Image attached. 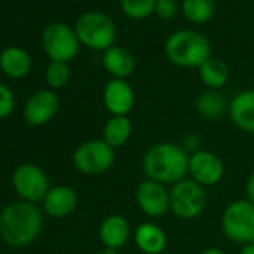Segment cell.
<instances>
[{"instance_id":"cell-8","label":"cell","mask_w":254,"mask_h":254,"mask_svg":"<svg viewBox=\"0 0 254 254\" xmlns=\"http://www.w3.org/2000/svg\"><path fill=\"white\" fill-rule=\"evenodd\" d=\"M42 44L45 53L53 62L67 63L78 54L79 50V39L76 33L62 23H54L47 27Z\"/></svg>"},{"instance_id":"cell-3","label":"cell","mask_w":254,"mask_h":254,"mask_svg":"<svg viewBox=\"0 0 254 254\" xmlns=\"http://www.w3.org/2000/svg\"><path fill=\"white\" fill-rule=\"evenodd\" d=\"M165 53L171 63L180 67H200L211 59L209 41L193 30H178L165 44Z\"/></svg>"},{"instance_id":"cell-1","label":"cell","mask_w":254,"mask_h":254,"mask_svg":"<svg viewBox=\"0 0 254 254\" xmlns=\"http://www.w3.org/2000/svg\"><path fill=\"white\" fill-rule=\"evenodd\" d=\"M189 157L190 154L178 144L157 142L147 150L142 159V169L148 180L163 186H174L186 180L189 174Z\"/></svg>"},{"instance_id":"cell-15","label":"cell","mask_w":254,"mask_h":254,"mask_svg":"<svg viewBox=\"0 0 254 254\" xmlns=\"http://www.w3.org/2000/svg\"><path fill=\"white\" fill-rule=\"evenodd\" d=\"M232 123L247 133H254V90L238 93L229 105Z\"/></svg>"},{"instance_id":"cell-2","label":"cell","mask_w":254,"mask_h":254,"mask_svg":"<svg viewBox=\"0 0 254 254\" xmlns=\"http://www.w3.org/2000/svg\"><path fill=\"white\" fill-rule=\"evenodd\" d=\"M42 215L30 202L8 205L0 215V235L11 245L23 247L30 244L39 233Z\"/></svg>"},{"instance_id":"cell-20","label":"cell","mask_w":254,"mask_h":254,"mask_svg":"<svg viewBox=\"0 0 254 254\" xmlns=\"http://www.w3.org/2000/svg\"><path fill=\"white\" fill-rule=\"evenodd\" d=\"M32 60L29 54L17 47L6 48L0 56V67L11 78H23L29 73Z\"/></svg>"},{"instance_id":"cell-10","label":"cell","mask_w":254,"mask_h":254,"mask_svg":"<svg viewBox=\"0 0 254 254\" xmlns=\"http://www.w3.org/2000/svg\"><path fill=\"white\" fill-rule=\"evenodd\" d=\"M189 174L191 180L202 187H211L221 181L224 175V165L215 153L209 150H199L189 157Z\"/></svg>"},{"instance_id":"cell-18","label":"cell","mask_w":254,"mask_h":254,"mask_svg":"<svg viewBox=\"0 0 254 254\" xmlns=\"http://www.w3.org/2000/svg\"><path fill=\"white\" fill-rule=\"evenodd\" d=\"M103 67L115 79H124L130 76L135 70V57L133 54L123 47H111L103 53L102 57Z\"/></svg>"},{"instance_id":"cell-17","label":"cell","mask_w":254,"mask_h":254,"mask_svg":"<svg viewBox=\"0 0 254 254\" xmlns=\"http://www.w3.org/2000/svg\"><path fill=\"white\" fill-rule=\"evenodd\" d=\"M78 205V197L73 189L67 186H59L51 189L44 199V209L48 215L54 218L67 217L75 211Z\"/></svg>"},{"instance_id":"cell-5","label":"cell","mask_w":254,"mask_h":254,"mask_svg":"<svg viewBox=\"0 0 254 254\" xmlns=\"http://www.w3.org/2000/svg\"><path fill=\"white\" fill-rule=\"evenodd\" d=\"M171 212L181 220L197 218L206 206V194L200 184L193 180H183L169 190Z\"/></svg>"},{"instance_id":"cell-28","label":"cell","mask_w":254,"mask_h":254,"mask_svg":"<svg viewBox=\"0 0 254 254\" xmlns=\"http://www.w3.org/2000/svg\"><path fill=\"white\" fill-rule=\"evenodd\" d=\"M181 147H183V150H184L186 153H189V154H193V153L199 151V150H200V138H199V135H196V133H189V135H186L184 139H183Z\"/></svg>"},{"instance_id":"cell-24","label":"cell","mask_w":254,"mask_h":254,"mask_svg":"<svg viewBox=\"0 0 254 254\" xmlns=\"http://www.w3.org/2000/svg\"><path fill=\"white\" fill-rule=\"evenodd\" d=\"M121 9L133 20H144L156 11V0H121Z\"/></svg>"},{"instance_id":"cell-12","label":"cell","mask_w":254,"mask_h":254,"mask_svg":"<svg viewBox=\"0 0 254 254\" xmlns=\"http://www.w3.org/2000/svg\"><path fill=\"white\" fill-rule=\"evenodd\" d=\"M103 103L111 115L129 117L135 106V91L126 79H111L103 90Z\"/></svg>"},{"instance_id":"cell-31","label":"cell","mask_w":254,"mask_h":254,"mask_svg":"<svg viewBox=\"0 0 254 254\" xmlns=\"http://www.w3.org/2000/svg\"><path fill=\"white\" fill-rule=\"evenodd\" d=\"M200 254H226V253L223 250H220V248L211 247V248H205Z\"/></svg>"},{"instance_id":"cell-26","label":"cell","mask_w":254,"mask_h":254,"mask_svg":"<svg viewBox=\"0 0 254 254\" xmlns=\"http://www.w3.org/2000/svg\"><path fill=\"white\" fill-rule=\"evenodd\" d=\"M162 20H172L178 12V5L175 0H156V11Z\"/></svg>"},{"instance_id":"cell-25","label":"cell","mask_w":254,"mask_h":254,"mask_svg":"<svg viewBox=\"0 0 254 254\" xmlns=\"http://www.w3.org/2000/svg\"><path fill=\"white\" fill-rule=\"evenodd\" d=\"M70 78V70L67 63L63 62H53L47 69V82L53 88H60L67 84Z\"/></svg>"},{"instance_id":"cell-30","label":"cell","mask_w":254,"mask_h":254,"mask_svg":"<svg viewBox=\"0 0 254 254\" xmlns=\"http://www.w3.org/2000/svg\"><path fill=\"white\" fill-rule=\"evenodd\" d=\"M239 254H254V245H253V244H245V245H242Z\"/></svg>"},{"instance_id":"cell-32","label":"cell","mask_w":254,"mask_h":254,"mask_svg":"<svg viewBox=\"0 0 254 254\" xmlns=\"http://www.w3.org/2000/svg\"><path fill=\"white\" fill-rule=\"evenodd\" d=\"M96 254H120L118 251H114V250H103V251H99V253H96Z\"/></svg>"},{"instance_id":"cell-7","label":"cell","mask_w":254,"mask_h":254,"mask_svg":"<svg viewBox=\"0 0 254 254\" xmlns=\"http://www.w3.org/2000/svg\"><path fill=\"white\" fill-rule=\"evenodd\" d=\"M115 160V150L103 139H93L81 144L73 153L75 168L85 175H100L108 172Z\"/></svg>"},{"instance_id":"cell-16","label":"cell","mask_w":254,"mask_h":254,"mask_svg":"<svg viewBox=\"0 0 254 254\" xmlns=\"http://www.w3.org/2000/svg\"><path fill=\"white\" fill-rule=\"evenodd\" d=\"M133 241L145 254H160L168 245V236L165 230L153 221H144L138 224L133 232Z\"/></svg>"},{"instance_id":"cell-23","label":"cell","mask_w":254,"mask_h":254,"mask_svg":"<svg viewBox=\"0 0 254 254\" xmlns=\"http://www.w3.org/2000/svg\"><path fill=\"white\" fill-rule=\"evenodd\" d=\"M214 12L215 5L212 0H184L183 2V14L191 23H206L212 18Z\"/></svg>"},{"instance_id":"cell-27","label":"cell","mask_w":254,"mask_h":254,"mask_svg":"<svg viewBox=\"0 0 254 254\" xmlns=\"http://www.w3.org/2000/svg\"><path fill=\"white\" fill-rule=\"evenodd\" d=\"M14 109V96L11 90L0 84V118L9 115Z\"/></svg>"},{"instance_id":"cell-22","label":"cell","mask_w":254,"mask_h":254,"mask_svg":"<svg viewBox=\"0 0 254 254\" xmlns=\"http://www.w3.org/2000/svg\"><path fill=\"white\" fill-rule=\"evenodd\" d=\"M227 109L224 97L217 90H206L196 99V111L206 120L220 118Z\"/></svg>"},{"instance_id":"cell-4","label":"cell","mask_w":254,"mask_h":254,"mask_svg":"<svg viewBox=\"0 0 254 254\" xmlns=\"http://www.w3.org/2000/svg\"><path fill=\"white\" fill-rule=\"evenodd\" d=\"M221 229L235 244H250L254 239V205L247 199L232 202L221 215Z\"/></svg>"},{"instance_id":"cell-21","label":"cell","mask_w":254,"mask_h":254,"mask_svg":"<svg viewBox=\"0 0 254 254\" xmlns=\"http://www.w3.org/2000/svg\"><path fill=\"white\" fill-rule=\"evenodd\" d=\"M229 67L223 60L218 59H208L200 67H199V76L200 81L209 88V90H218L229 81Z\"/></svg>"},{"instance_id":"cell-13","label":"cell","mask_w":254,"mask_h":254,"mask_svg":"<svg viewBox=\"0 0 254 254\" xmlns=\"http://www.w3.org/2000/svg\"><path fill=\"white\" fill-rule=\"evenodd\" d=\"M59 109V97L48 90L35 93L26 103L24 115L29 124L42 126L48 123Z\"/></svg>"},{"instance_id":"cell-29","label":"cell","mask_w":254,"mask_h":254,"mask_svg":"<svg viewBox=\"0 0 254 254\" xmlns=\"http://www.w3.org/2000/svg\"><path fill=\"white\" fill-rule=\"evenodd\" d=\"M245 193H247V200H250L254 205V171L251 172V175L247 180Z\"/></svg>"},{"instance_id":"cell-19","label":"cell","mask_w":254,"mask_h":254,"mask_svg":"<svg viewBox=\"0 0 254 254\" xmlns=\"http://www.w3.org/2000/svg\"><path fill=\"white\" fill-rule=\"evenodd\" d=\"M133 126L129 117L112 115L103 127V141L114 150L121 148L132 136Z\"/></svg>"},{"instance_id":"cell-6","label":"cell","mask_w":254,"mask_h":254,"mask_svg":"<svg viewBox=\"0 0 254 254\" xmlns=\"http://www.w3.org/2000/svg\"><path fill=\"white\" fill-rule=\"evenodd\" d=\"M75 33L84 45L93 50H108L115 41V26L112 20L99 12H88L79 17Z\"/></svg>"},{"instance_id":"cell-14","label":"cell","mask_w":254,"mask_h":254,"mask_svg":"<svg viewBox=\"0 0 254 254\" xmlns=\"http://www.w3.org/2000/svg\"><path fill=\"white\" fill-rule=\"evenodd\" d=\"M132 229L126 217L120 214L108 215L99 227V238L106 250H120L130 239Z\"/></svg>"},{"instance_id":"cell-9","label":"cell","mask_w":254,"mask_h":254,"mask_svg":"<svg viewBox=\"0 0 254 254\" xmlns=\"http://www.w3.org/2000/svg\"><path fill=\"white\" fill-rule=\"evenodd\" d=\"M135 199L139 209L151 218H160L171 211L169 190L157 181L147 178L139 183L135 191Z\"/></svg>"},{"instance_id":"cell-11","label":"cell","mask_w":254,"mask_h":254,"mask_svg":"<svg viewBox=\"0 0 254 254\" xmlns=\"http://www.w3.org/2000/svg\"><path fill=\"white\" fill-rule=\"evenodd\" d=\"M14 187L17 193L27 202L44 200L48 190L47 175L36 165H23L14 174Z\"/></svg>"}]
</instances>
